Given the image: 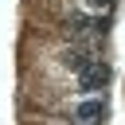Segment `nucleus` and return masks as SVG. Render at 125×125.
Wrapping results in <instances>:
<instances>
[{
	"instance_id": "obj_1",
	"label": "nucleus",
	"mask_w": 125,
	"mask_h": 125,
	"mask_svg": "<svg viewBox=\"0 0 125 125\" xmlns=\"http://www.w3.org/2000/svg\"><path fill=\"white\" fill-rule=\"evenodd\" d=\"M109 86V66L102 62V59H94L82 74H78V90H86V94H98V90H105Z\"/></svg>"
},
{
	"instance_id": "obj_2",
	"label": "nucleus",
	"mask_w": 125,
	"mask_h": 125,
	"mask_svg": "<svg viewBox=\"0 0 125 125\" xmlns=\"http://www.w3.org/2000/svg\"><path fill=\"white\" fill-rule=\"evenodd\" d=\"M74 117L86 121V125H102V121H105V102H102V98H86V102H78Z\"/></svg>"
},
{
	"instance_id": "obj_3",
	"label": "nucleus",
	"mask_w": 125,
	"mask_h": 125,
	"mask_svg": "<svg viewBox=\"0 0 125 125\" xmlns=\"http://www.w3.org/2000/svg\"><path fill=\"white\" fill-rule=\"evenodd\" d=\"M90 62H94V59H90L86 51H74V47H70V51H62V66H70V70H78V74H82Z\"/></svg>"
},
{
	"instance_id": "obj_4",
	"label": "nucleus",
	"mask_w": 125,
	"mask_h": 125,
	"mask_svg": "<svg viewBox=\"0 0 125 125\" xmlns=\"http://www.w3.org/2000/svg\"><path fill=\"white\" fill-rule=\"evenodd\" d=\"M66 31H70V35H86V31H94V23L78 12V16H70V20H66Z\"/></svg>"
},
{
	"instance_id": "obj_5",
	"label": "nucleus",
	"mask_w": 125,
	"mask_h": 125,
	"mask_svg": "<svg viewBox=\"0 0 125 125\" xmlns=\"http://www.w3.org/2000/svg\"><path fill=\"white\" fill-rule=\"evenodd\" d=\"M90 4H94V8H109L113 0H90Z\"/></svg>"
}]
</instances>
